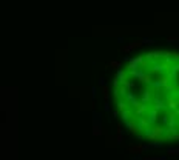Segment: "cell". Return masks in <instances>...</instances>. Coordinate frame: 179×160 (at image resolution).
<instances>
[{"label":"cell","instance_id":"1","mask_svg":"<svg viewBox=\"0 0 179 160\" xmlns=\"http://www.w3.org/2000/svg\"><path fill=\"white\" fill-rule=\"evenodd\" d=\"M167 129H164L162 126H155L153 129H147V139L150 140V143L151 145H153V143H161V142H162V140H165L167 137H165V134H164V132H165Z\"/></svg>","mask_w":179,"mask_h":160},{"label":"cell","instance_id":"2","mask_svg":"<svg viewBox=\"0 0 179 160\" xmlns=\"http://www.w3.org/2000/svg\"><path fill=\"white\" fill-rule=\"evenodd\" d=\"M151 146V143H148V145H142V143H138V145H128L127 146V149H128V153H131V154H144L147 149H150Z\"/></svg>","mask_w":179,"mask_h":160},{"label":"cell","instance_id":"3","mask_svg":"<svg viewBox=\"0 0 179 160\" xmlns=\"http://www.w3.org/2000/svg\"><path fill=\"white\" fill-rule=\"evenodd\" d=\"M127 128L130 129V132H131L133 136H141L139 132H141L142 129H141V126H139V123L136 122V119L128 120V122H127Z\"/></svg>","mask_w":179,"mask_h":160},{"label":"cell","instance_id":"4","mask_svg":"<svg viewBox=\"0 0 179 160\" xmlns=\"http://www.w3.org/2000/svg\"><path fill=\"white\" fill-rule=\"evenodd\" d=\"M142 40H136V42H133V43H130V45H125V46H122L121 48V51H124V52H131L134 48H139V46H142Z\"/></svg>","mask_w":179,"mask_h":160},{"label":"cell","instance_id":"5","mask_svg":"<svg viewBox=\"0 0 179 160\" xmlns=\"http://www.w3.org/2000/svg\"><path fill=\"white\" fill-rule=\"evenodd\" d=\"M139 126H141V129H148V125H150V119H145V117H139Z\"/></svg>","mask_w":179,"mask_h":160},{"label":"cell","instance_id":"6","mask_svg":"<svg viewBox=\"0 0 179 160\" xmlns=\"http://www.w3.org/2000/svg\"><path fill=\"white\" fill-rule=\"evenodd\" d=\"M102 97H104V102L108 103V100H110V90H108V86H105V85H102Z\"/></svg>","mask_w":179,"mask_h":160},{"label":"cell","instance_id":"7","mask_svg":"<svg viewBox=\"0 0 179 160\" xmlns=\"http://www.w3.org/2000/svg\"><path fill=\"white\" fill-rule=\"evenodd\" d=\"M93 134H94V136H101V134H107V131H105L101 125H97V123H96L94 128H93Z\"/></svg>","mask_w":179,"mask_h":160},{"label":"cell","instance_id":"8","mask_svg":"<svg viewBox=\"0 0 179 160\" xmlns=\"http://www.w3.org/2000/svg\"><path fill=\"white\" fill-rule=\"evenodd\" d=\"M178 105H179V102H178V100H175L173 97H168V99H167V106H168V108L176 109V108H178Z\"/></svg>","mask_w":179,"mask_h":160},{"label":"cell","instance_id":"9","mask_svg":"<svg viewBox=\"0 0 179 160\" xmlns=\"http://www.w3.org/2000/svg\"><path fill=\"white\" fill-rule=\"evenodd\" d=\"M158 114H159V109H156V108H151V109H150V122H151V123L156 122Z\"/></svg>","mask_w":179,"mask_h":160},{"label":"cell","instance_id":"10","mask_svg":"<svg viewBox=\"0 0 179 160\" xmlns=\"http://www.w3.org/2000/svg\"><path fill=\"white\" fill-rule=\"evenodd\" d=\"M153 108H156V109H164V108H165V103L161 100V99H156V100H155V106H153Z\"/></svg>","mask_w":179,"mask_h":160},{"label":"cell","instance_id":"11","mask_svg":"<svg viewBox=\"0 0 179 160\" xmlns=\"http://www.w3.org/2000/svg\"><path fill=\"white\" fill-rule=\"evenodd\" d=\"M121 115H122V119H124V122L127 123V122L130 120V117H131V112H130L128 109H125V111H122V112H121Z\"/></svg>","mask_w":179,"mask_h":160},{"label":"cell","instance_id":"12","mask_svg":"<svg viewBox=\"0 0 179 160\" xmlns=\"http://www.w3.org/2000/svg\"><path fill=\"white\" fill-rule=\"evenodd\" d=\"M150 100H151V91L147 90V91L144 92V95H142V102H144V103H148Z\"/></svg>","mask_w":179,"mask_h":160},{"label":"cell","instance_id":"13","mask_svg":"<svg viewBox=\"0 0 179 160\" xmlns=\"http://www.w3.org/2000/svg\"><path fill=\"white\" fill-rule=\"evenodd\" d=\"M167 154L168 156H179V148H170L167 151Z\"/></svg>","mask_w":179,"mask_h":160},{"label":"cell","instance_id":"14","mask_svg":"<svg viewBox=\"0 0 179 160\" xmlns=\"http://www.w3.org/2000/svg\"><path fill=\"white\" fill-rule=\"evenodd\" d=\"M118 108H119L121 112L125 111V109H127V103H125V102H118Z\"/></svg>","mask_w":179,"mask_h":160},{"label":"cell","instance_id":"15","mask_svg":"<svg viewBox=\"0 0 179 160\" xmlns=\"http://www.w3.org/2000/svg\"><path fill=\"white\" fill-rule=\"evenodd\" d=\"M108 66L113 68V69H119V68H121V62H111Z\"/></svg>","mask_w":179,"mask_h":160},{"label":"cell","instance_id":"16","mask_svg":"<svg viewBox=\"0 0 179 160\" xmlns=\"http://www.w3.org/2000/svg\"><path fill=\"white\" fill-rule=\"evenodd\" d=\"M116 142H118L119 145H122V142H124V137H122V136H118V137H116Z\"/></svg>","mask_w":179,"mask_h":160},{"label":"cell","instance_id":"17","mask_svg":"<svg viewBox=\"0 0 179 160\" xmlns=\"http://www.w3.org/2000/svg\"><path fill=\"white\" fill-rule=\"evenodd\" d=\"M118 136H122V125H121V123L118 125Z\"/></svg>","mask_w":179,"mask_h":160},{"label":"cell","instance_id":"18","mask_svg":"<svg viewBox=\"0 0 179 160\" xmlns=\"http://www.w3.org/2000/svg\"><path fill=\"white\" fill-rule=\"evenodd\" d=\"M168 42H178V37H175V35H170V37H168Z\"/></svg>","mask_w":179,"mask_h":160},{"label":"cell","instance_id":"19","mask_svg":"<svg viewBox=\"0 0 179 160\" xmlns=\"http://www.w3.org/2000/svg\"><path fill=\"white\" fill-rule=\"evenodd\" d=\"M119 114H121V111H119V109H118V111H114V112H113V115H114V117H118V115H119Z\"/></svg>","mask_w":179,"mask_h":160}]
</instances>
